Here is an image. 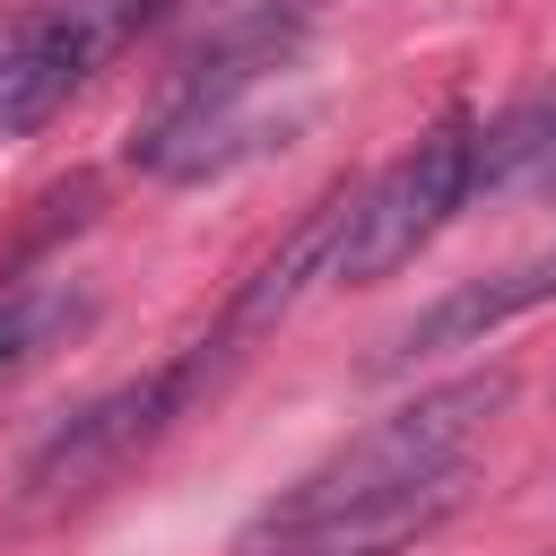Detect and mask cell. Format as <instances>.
<instances>
[{"label":"cell","instance_id":"6","mask_svg":"<svg viewBox=\"0 0 556 556\" xmlns=\"http://www.w3.org/2000/svg\"><path fill=\"white\" fill-rule=\"evenodd\" d=\"M87 313H96V304H87L70 278H43V269L0 278V382L26 374V365H43L61 339H78Z\"/></svg>","mask_w":556,"mask_h":556},{"label":"cell","instance_id":"4","mask_svg":"<svg viewBox=\"0 0 556 556\" xmlns=\"http://www.w3.org/2000/svg\"><path fill=\"white\" fill-rule=\"evenodd\" d=\"M469 200H478V122H469V113H443L417 148H400L374 182H356L330 278L374 287V278H391V269H408Z\"/></svg>","mask_w":556,"mask_h":556},{"label":"cell","instance_id":"1","mask_svg":"<svg viewBox=\"0 0 556 556\" xmlns=\"http://www.w3.org/2000/svg\"><path fill=\"white\" fill-rule=\"evenodd\" d=\"M304 35H313L304 0H261V9L226 17L165 78V96L130 122V165L156 182H208V174H235L243 156H261L287 130V122H269V87L295 78Z\"/></svg>","mask_w":556,"mask_h":556},{"label":"cell","instance_id":"2","mask_svg":"<svg viewBox=\"0 0 556 556\" xmlns=\"http://www.w3.org/2000/svg\"><path fill=\"white\" fill-rule=\"evenodd\" d=\"M504 400H513V365L452 374V382L400 400L391 417L330 443L287 495H269L252 513V530H295V521H321V513H348V504H382V495H408V486H434V478H469V452L486 443Z\"/></svg>","mask_w":556,"mask_h":556},{"label":"cell","instance_id":"3","mask_svg":"<svg viewBox=\"0 0 556 556\" xmlns=\"http://www.w3.org/2000/svg\"><path fill=\"white\" fill-rule=\"evenodd\" d=\"M235 365H243V339L217 321V330H200L182 356L130 374V382H113V391H96L78 417H61V426L26 452V469H17V513H70V504L104 495V486H113L130 460H148Z\"/></svg>","mask_w":556,"mask_h":556},{"label":"cell","instance_id":"7","mask_svg":"<svg viewBox=\"0 0 556 556\" xmlns=\"http://www.w3.org/2000/svg\"><path fill=\"white\" fill-rule=\"evenodd\" d=\"M478 191H539V200H556V96L521 104L495 130H478Z\"/></svg>","mask_w":556,"mask_h":556},{"label":"cell","instance_id":"5","mask_svg":"<svg viewBox=\"0 0 556 556\" xmlns=\"http://www.w3.org/2000/svg\"><path fill=\"white\" fill-rule=\"evenodd\" d=\"M165 0H26L0 17V130L52 122L96 70H113Z\"/></svg>","mask_w":556,"mask_h":556}]
</instances>
